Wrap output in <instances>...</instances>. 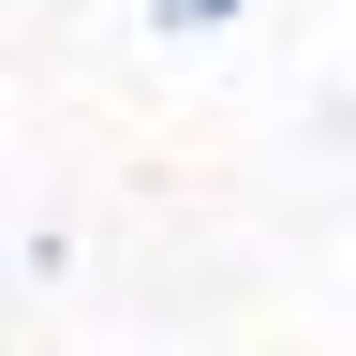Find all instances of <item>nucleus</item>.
Segmentation results:
<instances>
[{
  "instance_id": "nucleus-1",
  "label": "nucleus",
  "mask_w": 356,
  "mask_h": 356,
  "mask_svg": "<svg viewBox=\"0 0 356 356\" xmlns=\"http://www.w3.org/2000/svg\"><path fill=\"white\" fill-rule=\"evenodd\" d=\"M252 30V0H149V44H222Z\"/></svg>"
}]
</instances>
